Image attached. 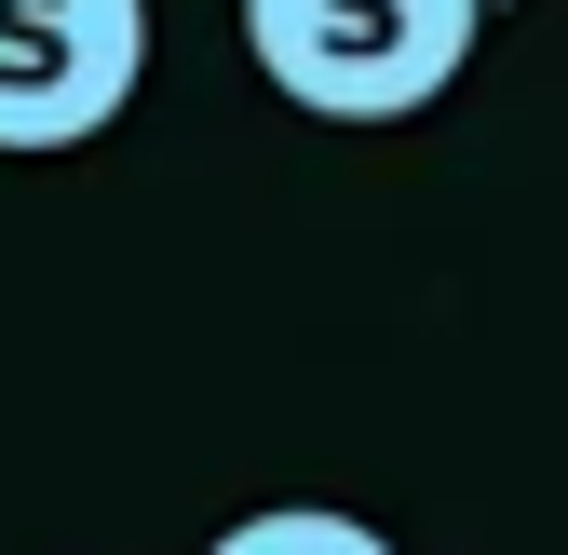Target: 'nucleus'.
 Instances as JSON below:
<instances>
[{
    "instance_id": "1",
    "label": "nucleus",
    "mask_w": 568,
    "mask_h": 555,
    "mask_svg": "<svg viewBox=\"0 0 568 555\" xmlns=\"http://www.w3.org/2000/svg\"><path fill=\"white\" fill-rule=\"evenodd\" d=\"M487 41V0H244V54L312 122H419Z\"/></svg>"
},
{
    "instance_id": "4",
    "label": "nucleus",
    "mask_w": 568,
    "mask_h": 555,
    "mask_svg": "<svg viewBox=\"0 0 568 555\" xmlns=\"http://www.w3.org/2000/svg\"><path fill=\"white\" fill-rule=\"evenodd\" d=\"M487 14H515V0H487Z\"/></svg>"
},
{
    "instance_id": "3",
    "label": "nucleus",
    "mask_w": 568,
    "mask_h": 555,
    "mask_svg": "<svg viewBox=\"0 0 568 555\" xmlns=\"http://www.w3.org/2000/svg\"><path fill=\"white\" fill-rule=\"evenodd\" d=\"M203 555H393L366 515H338V502H257V515H231Z\"/></svg>"
},
{
    "instance_id": "2",
    "label": "nucleus",
    "mask_w": 568,
    "mask_h": 555,
    "mask_svg": "<svg viewBox=\"0 0 568 555\" xmlns=\"http://www.w3.org/2000/svg\"><path fill=\"white\" fill-rule=\"evenodd\" d=\"M150 82V0H0V150H82Z\"/></svg>"
}]
</instances>
